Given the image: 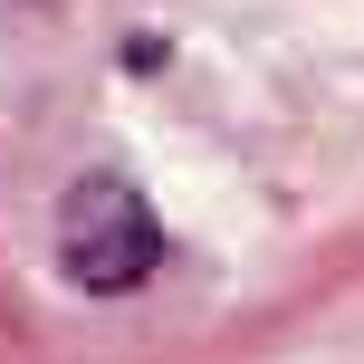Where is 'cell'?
Segmentation results:
<instances>
[{"label":"cell","mask_w":364,"mask_h":364,"mask_svg":"<svg viewBox=\"0 0 364 364\" xmlns=\"http://www.w3.org/2000/svg\"><path fill=\"white\" fill-rule=\"evenodd\" d=\"M154 259H164V230H154L144 192H125V182H77L68 192V211H58V269L87 297L144 288Z\"/></svg>","instance_id":"cell-1"}]
</instances>
